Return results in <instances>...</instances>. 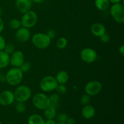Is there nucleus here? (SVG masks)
Segmentation results:
<instances>
[{"instance_id":"11","label":"nucleus","mask_w":124,"mask_h":124,"mask_svg":"<svg viewBox=\"0 0 124 124\" xmlns=\"http://www.w3.org/2000/svg\"><path fill=\"white\" fill-rule=\"evenodd\" d=\"M15 96L13 92L4 90L0 93V105L2 106H8L15 101Z\"/></svg>"},{"instance_id":"21","label":"nucleus","mask_w":124,"mask_h":124,"mask_svg":"<svg viewBox=\"0 0 124 124\" xmlns=\"http://www.w3.org/2000/svg\"><path fill=\"white\" fill-rule=\"evenodd\" d=\"M50 101V105L54 107L55 108H58L59 105V101H60V96L58 93H53L48 96Z\"/></svg>"},{"instance_id":"43","label":"nucleus","mask_w":124,"mask_h":124,"mask_svg":"<svg viewBox=\"0 0 124 124\" xmlns=\"http://www.w3.org/2000/svg\"><path fill=\"white\" fill-rule=\"evenodd\" d=\"M0 81H1V79H0Z\"/></svg>"},{"instance_id":"23","label":"nucleus","mask_w":124,"mask_h":124,"mask_svg":"<svg viewBox=\"0 0 124 124\" xmlns=\"http://www.w3.org/2000/svg\"><path fill=\"white\" fill-rule=\"evenodd\" d=\"M10 28L13 30H17L21 26V21L18 19H11L8 23Z\"/></svg>"},{"instance_id":"8","label":"nucleus","mask_w":124,"mask_h":124,"mask_svg":"<svg viewBox=\"0 0 124 124\" xmlns=\"http://www.w3.org/2000/svg\"><path fill=\"white\" fill-rule=\"evenodd\" d=\"M102 85L98 81H91L86 84L85 86V92L90 96L98 95L102 91Z\"/></svg>"},{"instance_id":"1","label":"nucleus","mask_w":124,"mask_h":124,"mask_svg":"<svg viewBox=\"0 0 124 124\" xmlns=\"http://www.w3.org/2000/svg\"><path fill=\"white\" fill-rule=\"evenodd\" d=\"M5 79L10 85H18L23 79V73L19 68L13 67L7 71Z\"/></svg>"},{"instance_id":"41","label":"nucleus","mask_w":124,"mask_h":124,"mask_svg":"<svg viewBox=\"0 0 124 124\" xmlns=\"http://www.w3.org/2000/svg\"><path fill=\"white\" fill-rule=\"evenodd\" d=\"M12 124V123H9V124Z\"/></svg>"},{"instance_id":"40","label":"nucleus","mask_w":124,"mask_h":124,"mask_svg":"<svg viewBox=\"0 0 124 124\" xmlns=\"http://www.w3.org/2000/svg\"><path fill=\"white\" fill-rule=\"evenodd\" d=\"M57 124H66L65 123H64V122H59V123Z\"/></svg>"},{"instance_id":"7","label":"nucleus","mask_w":124,"mask_h":124,"mask_svg":"<svg viewBox=\"0 0 124 124\" xmlns=\"http://www.w3.org/2000/svg\"><path fill=\"white\" fill-rule=\"evenodd\" d=\"M32 102L34 107L39 110H44L50 105L48 96L43 93H38L33 96Z\"/></svg>"},{"instance_id":"27","label":"nucleus","mask_w":124,"mask_h":124,"mask_svg":"<svg viewBox=\"0 0 124 124\" xmlns=\"http://www.w3.org/2000/svg\"><path fill=\"white\" fill-rule=\"evenodd\" d=\"M55 90L56 91L57 93L58 94H59V95H62V94H64L66 93L67 88V87L65 86V84H58Z\"/></svg>"},{"instance_id":"13","label":"nucleus","mask_w":124,"mask_h":124,"mask_svg":"<svg viewBox=\"0 0 124 124\" xmlns=\"http://www.w3.org/2000/svg\"><path fill=\"white\" fill-rule=\"evenodd\" d=\"M32 2L31 0H16V7L19 12L24 13L30 10Z\"/></svg>"},{"instance_id":"30","label":"nucleus","mask_w":124,"mask_h":124,"mask_svg":"<svg viewBox=\"0 0 124 124\" xmlns=\"http://www.w3.org/2000/svg\"><path fill=\"white\" fill-rule=\"evenodd\" d=\"M99 38H100V40L101 41V42H102L103 43H108L110 40V35L106 33L102 35Z\"/></svg>"},{"instance_id":"10","label":"nucleus","mask_w":124,"mask_h":124,"mask_svg":"<svg viewBox=\"0 0 124 124\" xmlns=\"http://www.w3.org/2000/svg\"><path fill=\"white\" fill-rule=\"evenodd\" d=\"M24 61V54L21 51H15L10 55V64L13 67L19 68Z\"/></svg>"},{"instance_id":"22","label":"nucleus","mask_w":124,"mask_h":124,"mask_svg":"<svg viewBox=\"0 0 124 124\" xmlns=\"http://www.w3.org/2000/svg\"><path fill=\"white\" fill-rule=\"evenodd\" d=\"M67 39L64 37L59 38L57 39L56 43V47L60 50H63L64 49V48H66V47L67 46Z\"/></svg>"},{"instance_id":"39","label":"nucleus","mask_w":124,"mask_h":124,"mask_svg":"<svg viewBox=\"0 0 124 124\" xmlns=\"http://www.w3.org/2000/svg\"><path fill=\"white\" fill-rule=\"evenodd\" d=\"M1 14H2V9H1V8L0 7V16H1Z\"/></svg>"},{"instance_id":"37","label":"nucleus","mask_w":124,"mask_h":124,"mask_svg":"<svg viewBox=\"0 0 124 124\" xmlns=\"http://www.w3.org/2000/svg\"><path fill=\"white\" fill-rule=\"evenodd\" d=\"M108 1L110 3H112L113 4H117L121 2V1H122V0H108Z\"/></svg>"},{"instance_id":"2","label":"nucleus","mask_w":124,"mask_h":124,"mask_svg":"<svg viewBox=\"0 0 124 124\" xmlns=\"http://www.w3.org/2000/svg\"><path fill=\"white\" fill-rule=\"evenodd\" d=\"M51 39L46 33H37L33 35L31 38L32 43L37 48L44 50L48 48L51 44Z\"/></svg>"},{"instance_id":"26","label":"nucleus","mask_w":124,"mask_h":124,"mask_svg":"<svg viewBox=\"0 0 124 124\" xmlns=\"http://www.w3.org/2000/svg\"><path fill=\"white\" fill-rule=\"evenodd\" d=\"M91 96H90L88 94L85 93V94H82L81 96V98H80V103H81V105H87V104H89Z\"/></svg>"},{"instance_id":"19","label":"nucleus","mask_w":124,"mask_h":124,"mask_svg":"<svg viewBox=\"0 0 124 124\" xmlns=\"http://www.w3.org/2000/svg\"><path fill=\"white\" fill-rule=\"evenodd\" d=\"M110 2L108 0H94L95 7L99 10L104 12L108 10L110 7Z\"/></svg>"},{"instance_id":"29","label":"nucleus","mask_w":124,"mask_h":124,"mask_svg":"<svg viewBox=\"0 0 124 124\" xmlns=\"http://www.w3.org/2000/svg\"><path fill=\"white\" fill-rule=\"evenodd\" d=\"M68 115L65 113H60L58 116V120L59 122H64L65 123L68 119Z\"/></svg>"},{"instance_id":"31","label":"nucleus","mask_w":124,"mask_h":124,"mask_svg":"<svg viewBox=\"0 0 124 124\" xmlns=\"http://www.w3.org/2000/svg\"><path fill=\"white\" fill-rule=\"evenodd\" d=\"M6 42L5 39L4 38L3 36L0 34V51L4 50L5 46H6Z\"/></svg>"},{"instance_id":"32","label":"nucleus","mask_w":124,"mask_h":124,"mask_svg":"<svg viewBox=\"0 0 124 124\" xmlns=\"http://www.w3.org/2000/svg\"><path fill=\"white\" fill-rule=\"evenodd\" d=\"M46 34H47V36H48L51 39H54V38H55L56 35L55 30H53V29H50V30H48Z\"/></svg>"},{"instance_id":"18","label":"nucleus","mask_w":124,"mask_h":124,"mask_svg":"<svg viewBox=\"0 0 124 124\" xmlns=\"http://www.w3.org/2000/svg\"><path fill=\"white\" fill-rule=\"evenodd\" d=\"M56 109L52 105H48L45 108L44 114L46 119H54L56 116Z\"/></svg>"},{"instance_id":"15","label":"nucleus","mask_w":124,"mask_h":124,"mask_svg":"<svg viewBox=\"0 0 124 124\" xmlns=\"http://www.w3.org/2000/svg\"><path fill=\"white\" fill-rule=\"evenodd\" d=\"M95 108H94V107L90 104L84 105L83 108L81 110L82 116L86 119H90L93 118L95 115Z\"/></svg>"},{"instance_id":"38","label":"nucleus","mask_w":124,"mask_h":124,"mask_svg":"<svg viewBox=\"0 0 124 124\" xmlns=\"http://www.w3.org/2000/svg\"><path fill=\"white\" fill-rule=\"evenodd\" d=\"M32 2H35V3H41L42 1H44V0H31Z\"/></svg>"},{"instance_id":"25","label":"nucleus","mask_w":124,"mask_h":124,"mask_svg":"<svg viewBox=\"0 0 124 124\" xmlns=\"http://www.w3.org/2000/svg\"><path fill=\"white\" fill-rule=\"evenodd\" d=\"M4 51L6 53L10 55L11 54H12L15 51V47L14 45L12 43L6 44V46H5L4 48Z\"/></svg>"},{"instance_id":"4","label":"nucleus","mask_w":124,"mask_h":124,"mask_svg":"<svg viewBox=\"0 0 124 124\" xmlns=\"http://www.w3.org/2000/svg\"><path fill=\"white\" fill-rule=\"evenodd\" d=\"M38 15L35 11L29 10L25 13H23V16L21 19V26L27 29H31L35 27L37 24Z\"/></svg>"},{"instance_id":"6","label":"nucleus","mask_w":124,"mask_h":124,"mask_svg":"<svg viewBox=\"0 0 124 124\" xmlns=\"http://www.w3.org/2000/svg\"><path fill=\"white\" fill-rule=\"evenodd\" d=\"M110 15L113 19L119 24L124 22V6L121 2L113 4L110 7Z\"/></svg>"},{"instance_id":"33","label":"nucleus","mask_w":124,"mask_h":124,"mask_svg":"<svg viewBox=\"0 0 124 124\" xmlns=\"http://www.w3.org/2000/svg\"><path fill=\"white\" fill-rule=\"evenodd\" d=\"M75 122H76V121L74 118L73 117H68L67 120L65 122V124H75Z\"/></svg>"},{"instance_id":"14","label":"nucleus","mask_w":124,"mask_h":124,"mask_svg":"<svg viewBox=\"0 0 124 124\" xmlns=\"http://www.w3.org/2000/svg\"><path fill=\"white\" fill-rule=\"evenodd\" d=\"M90 31L94 36L100 37L106 33V28L104 24L99 23H94L90 27Z\"/></svg>"},{"instance_id":"20","label":"nucleus","mask_w":124,"mask_h":124,"mask_svg":"<svg viewBox=\"0 0 124 124\" xmlns=\"http://www.w3.org/2000/svg\"><path fill=\"white\" fill-rule=\"evenodd\" d=\"M27 123L28 124H44L45 121L41 115L33 114L29 117Z\"/></svg>"},{"instance_id":"35","label":"nucleus","mask_w":124,"mask_h":124,"mask_svg":"<svg viewBox=\"0 0 124 124\" xmlns=\"http://www.w3.org/2000/svg\"><path fill=\"white\" fill-rule=\"evenodd\" d=\"M44 124H56L54 119H47L45 121Z\"/></svg>"},{"instance_id":"17","label":"nucleus","mask_w":124,"mask_h":124,"mask_svg":"<svg viewBox=\"0 0 124 124\" xmlns=\"http://www.w3.org/2000/svg\"><path fill=\"white\" fill-rule=\"evenodd\" d=\"M10 64V55L4 50L0 51V69L6 68Z\"/></svg>"},{"instance_id":"28","label":"nucleus","mask_w":124,"mask_h":124,"mask_svg":"<svg viewBox=\"0 0 124 124\" xmlns=\"http://www.w3.org/2000/svg\"><path fill=\"white\" fill-rule=\"evenodd\" d=\"M19 68V69L21 70V71L23 73H24L28 72V71L30 70V69H31V64H30V63L29 62L24 61Z\"/></svg>"},{"instance_id":"9","label":"nucleus","mask_w":124,"mask_h":124,"mask_svg":"<svg viewBox=\"0 0 124 124\" xmlns=\"http://www.w3.org/2000/svg\"><path fill=\"white\" fill-rule=\"evenodd\" d=\"M80 56L84 62L87 64H92L96 61L98 58V54L93 48H85L81 50Z\"/></svg>"},{"instance_id":"16","label":"nucleus","mask_w":124,"mask_h":124,"mask_svg":"<svg viewBox=\"0 0 124 124\" xmlns=\"http://www.w3.org/2000/svg\"><path fill=\"white\" fill-rule=\"evenodd\" d=\"M55 78L59 84H65L69 79V75L65 70H61L57 73Z\"/></svg>"},{"instance_id":"3","label":"nucleus","mask_w":124,"mask_h":124,"mask_svg":"<svg viewBox=\"0 0 124 124\" xmlns=\"http://www.w3.org/2000/svg\"><path fill=\"white\" fill-rule=\"evenodd\" d=\"M15 99L17 102H25L29 100L31 96V88L25 85H19L15 88L14 92Z\"/></svg>"},{"instance_id":"34","label":"nucleus","mask_w":124,"mask_h":124,"mask_svg":"<svg viewBox=\"0 0 124 124\" xmlns=\"http://www.w3.org/2000/svg\"><path fill=\"white\" fill-rule=\"evenodd\" d=\"M4 29V23L3 20L0 16V34L2 32Z\"/></svg>"},{"instance_id":"42","label":"nucleus","mask_w":124,"mask_h":124,"mask_svg":"<svg viewBox=\"0 0 124 124\" xmlns=\"http://www.w3.org/2000/svg\"><path fill=\"white\" fill-rule=\"evenodd\" d=\"M0 124H1V121H0Z\"/></svg>"},{"instance_id":"5","label":"nucleus","mask_w":124,"mask_h":124,"mask_svg":"<svg viewBox=\"0 0 124 124\" xmlns=\"http://www.w3.org/2000/svg\"><path fill=\"white\" fill-rule=\"evenodd\" d=\"M58 83L55 77L51 75H48L44 77L41 80L39 87L44 92H51L55 90Z\"/></svg>"},{"instance_id":"36","label":"nucleus","mask_w":124,"mask_h":124,"mask_svg":"<svg viewBox=\"0 0 124 124\" xmlns=\"http://www.w3.org/2000/svg\"><path fill=\"white\" fill-rule=\"evenodd\" d=\"M119 52L122 56L124 55V45L120 46L119 48Z\"/></svg>"},{"instance_id":"12","label":"nucleus","mask_w":124,"mask_h":124,"mask_svg":"<svg viewBox=\"0 0 124 124\" xmlns=\"http://www.w3.org/2000/svg\"><path fill=\"white\" fill-rule=\"evenodd\" d=\"M31 34L29 29L21 27L17 29L15 33V37L18 41L21 42H25L30 39Z\"/></svg>"},{"instance_id":"24","label":"nucleus","mask_w":124,"mask_h":124,"mask_svg":"<svg viewBox=\"0 0 124 124\" xmlns=\"http://www.w3.org/2000/svg\"><path fill=\"white\" fill-rule=\"evenodd\" d=\"M27 109L26 104L25 102H17L15 105V110L16 111L19 113L25 112Z\"/></svg>"}]
</instances>
